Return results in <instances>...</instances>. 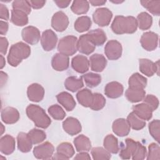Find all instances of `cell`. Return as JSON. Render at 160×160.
<instances>
[{"label": "cell", "instance_id": "obj_1", "mask_svg": "<svg viewBox=\"0 0 160 160\" xmlns=\"http://www.w3.org/2000/svg\"><path fill=\"white\" fill-rule=\"evenodd\" d=\"M111 29L116 34H132L138 28L136 19L133 16H115L112 24Z\"/></svg>", "mask_w": 160, "mask_h": 160}, {"label": "cell", "instance_id": "obj_18", "mask_svg": "<svg viewBox=\"0 0 160 160\" xmlns=\"http://www.w3.org/2000/svg\"><path fill=\"white\" fill-rule=\"evenodd\" d=\"M71 66L75 71L84 73L89 70V61L85 56L79 54L72 59Z\"/></svg>", "mask_w": 160, "mask_h": 160}, {"label": "cell", "instance_id": "obj_16", "mask_svg": "<svg viewBox=\"0 0 160 160\" xmlns=\"http://www.w3.org/2000/svg\"><path fill=\"white\" fill-rule=\"evenodd\" d=\"M112 129L115 134L120 137H124L128 135L131 127L127 119L119 118L113 122Z\"/></svg>", "mask_w": 160, "mask_h": 160}, {"label": "cell", "instance_id": "obj_37", "mask_svg": "<svg viewBox=\"0 0 160 160\" xmlns=\"http://www.w3.org/2000/svg\"><path fill=\"white\" fill-rule=\"evenodd\" d=\"M56 152L64 156L66 159H68L73 156L75 151L71 143L64 142L58 146L56 148Z\"/></svg>", "mask_w": 160, "mask_h": 160}, {"label": "cell", "instance_id": "obj_3", "mask_svg": "<svg viewBox=\"0 0 160 160\" xmlns=\"http://www.w3.org/2000/svg\"><path fill=\"white\" fill-rule=\"evenodd\" d=\"M26 112L36 127L46 129L51 123L50 118L46 114L45 111L38 105L29 104L26 108Z\"/></svg>", "mask_w": 160, "mask_h": 160}, {"label": "cell", "instance_id": "obj_40", "mask_svg": "<svg viewBox=\"0 0 160 160\" xmlns=\"http://www.w3.org/2000/svg\"><path fill=\"white\" fill-rule=\"evenodd\" d=\"M85 84L89 88L98 86L101 82V77L99 74L94 72H88L82 76Z\"/></svg>", "mask_w": 160, "mask_h": 160}, {"label": "cell", "instance_id": "obj_14", "mask_svg": "<svg viewBox=\"0 0 160 160\" xmlns=\"http://www.w3.org/2000/svg\"><path fill=\"white\" fill-rule=\"evenodd\" d=\"M62 128L65 132L71 136L79 134L82 129L79 120L73 117H68L62 122Z\"/></svg>", "mask_w": 160, "mask_h": 160}, {"label": "cell", "instance_id": "obj_54", "mask_svg": "<svg viewBox=\"0 0 160 160\" xmlns=\"http://www.w3.org/2000/svg\"><path fill=\"white\" fill-rule=\"evenodd\" d=\"M74 159L76 160H91V157L87 152H79L78 154L74 158Z\"/></svg>", "mask_w": 160, "mask_h": 160}, {"label": "cell", "instance_id": "obj_58", "mask_svg": "<svg viewBox=\"0 0 160 160\" xmlns=\"http://www.w3.org/2000/svg\"><path fill=\"white\" fill-rule=\"evenodd\" d=\"M106 2V1H102V0H92V1H89V3H90L91 5L94 6H102V5H104Z\"/></svg>", "mask_w": 160, "mask_h": 160}, {"label": "cell", "instance_id": "obj_47", "mask_svg": "<svg viewBox=\"0 0 160 160\" xmlns=\"http://www.w3.org/2000/svg\"><path fill=\"white\" fill-rule=\"evenodd\" d=\"M147 156L148 160L160 159V147L158 143L152 142L149 145Z\"/></svg>", "mask_w": 160, "mask_h": 160}, {"label": "cell", "instance_id": "obj_12", "mask_svg": "<svg viewBox=\"0 0 160 160\" xmlns=\"http://www.w3.org/2000/svg\"><path fill=\"white\" fill-rule=\"evenodd\" d=\"M22 39L27 43L34 45L37 44L41 38L39 30L32 26H29L24 28L21 32Z\"/></svg>", "mask_w": 160, "mask_h": 160}, {"label": "cell", "instance_id": "obj_23", "mask_svg": "<svg viewBox=\"0 0 160 160\" xmlns=\"http://www.w3.org/2000/svg\"><path fill=\"white\" fill-rule=\"evenodd\" d=\"M57 100L58 102L62 105L66 110L68 111H71L76 106V101L73 98L72 96L68 92H61L56 96Z\"/></svg>", "mask_w": 160, "mask_h": 160}, {"label": "cell", "instance_id": "obj_55", "mask_svg": "<svg viewBox=\"0 0 160 160\" xmlns=\"http://www.w3.org/2000/svg\"><path fill=\"white\" fill-rule=\"evenodd\" d=\"M8 23L6 21H0V33L1 35H5L8 30Z\"/></svg>", "mask_w": 160, "mask_h": 160}, {"label": "cell", "instance_id": "obj_5", "mask_svg": "<svg viewBox=\"0 0 160 160\" xmlns=\"http://www.w3.org/2000/svg\"><path fill=\"white\" fill-rule=\"evenodd\" d=\"M112 17V12L106 8H98L92 14V19L94 22L101 27L109 25Z\"/></svg>", "mask_w": 160, "mask_h": 160}, {"label": "cell", "instance_id": "obj_26", "mask_svg": "<svg viewBox=\"0 0 160 160\" xmlns=\"http://www.w3.org/2000/svg\"><path fill=\"white\" fill-rule=\"evenodd\" d=\"M76 98L81 105L86 108H90L93 99V94L89 89L84 88L78 92Z\"/></svg>", "mask_w": 160, "mask_h": 160}, {"label": "cell", "instance_id": "obj_41", "mask_svg": "<svg viewBox=\"0 0 160 160\" xmlns=\"http://www.w3.org/2000/svg\"><path fill=\"white\" fill-rule=\"evenodd\" d=\"M91 153L92 159L94 160H108L111 158V153L102 147L93 148Z\"/></svg>", "mask_w": 160, "mask_h": 160}, {"label": "cell", "instance_id": "obj_22", "mask_svg": "<svg viewBox=\"0 0 160 160\" xmlns=\"http://www.w3.org/2000/svg\"><path fill=\"white\" fill-rule=\"evenodd\" d=\"M89 65L92 71L101 72L107 65V60L102 54H94L89 58Z\"/></svg>", "mask_w": 160, "mask_h": 160}, {"label": "cell", "instance_id": "obj_13", "mask_svg": "<svg viewBox=\"0 0 160 160\" xmlns=\"http://www.w3.org/2000/svg\"><path fill=\"white\" fill-rule=\"evenodd\" d=\"M96 48L88 33L80 36L78 40V50L82 54L89 55L91 54Z\"/></svg>", "mask_w": 160, "mask_h": 160}, {"label": "cell", "instance_id": "obj_21", "mask_svg": "<svg viewBox=\"0 0 160 160\" xmlns=\"http://www.w3.org/2000/svg\"><path fill=\"white\" fill-rule=\"evenodd\" d=\"M15 145L14 138L9 134H6L0 139V151L5 155H9L15 150Z\"/></svg>", "mask_w": 160, "mask_h": 160}, {"label": "cell", "instance_id": "obj_38", "mask_svg": "<svg viewBox=\"0 0 160 160\" xmlns=\"http://www.w3.org/2000/svg\"><path fill=\"white\" fill-rule=\"evenodd\" d=\"M89 8V3L87 1L75 0L71 6V11L76 14H86Z\"/></svg>", "mask_w": 160, "mask_h": 160}, {"label": "cell", "instance_id": "obj_10", "mask_svg": "<svg viewBox=\"0 0 160 160\" xmlns=\"http://www.w3.org/2000/svg\"><path fill=\"white\" fill-rule=\"evenodd\" d=\"M58 42V37L55 32L51 29L45 30L41 38V44L43 49L50 51L55 48Z\"/></svg>", "mask_w": 160, "mask_h": 160}, {"label": "cell", "instance_id": "obj_57", "mask_svg": "<svg viewBox=\"0 0 160 160\" xmlns=\"http://www.w3.org/2000/svg\"><path fill=\"white\" fill-rule=\"evenodd\" d=\"M8 74L6 72L1 71V88L8 81Z\"/></svg>", "mask_w": 160, "mask_h": 160}, {"label": "cell", "instance_id": "obj_2", "mask_svg": "<svg viewBox=\"0 0 160 160\" xmlns=\"http://www.w3.org/2000/svg\"><path fill=\"white\" fill-rule=\"evenodd\" d=\"M30 54L31 48L29 46L24 42H18L11 46L7 57L8 62L11 66L16 67Z\"/></svg>", "mask_w": 160, "mask_h": 160}, {"label": "cell", "instance_id": "obj_27", "mask_svg": "<svg viewBox=\"0 0 160 160\" xmlns=\"http://www.w3.org/2000/svg\"><path fill=\"white\" fill-rule=\"evenodd\" d=\"M146 96V91L144 89L128 88L125 92L126 99L131 102H138L143 100Z\"/></svg>", "mask_w": 160, "mask_h": 160}, {"label": "cell", "instance_id": "obj_35", "mask_svg": "<svg viewBox=\"0 0 160 160\" xmlns=\"http://www.w3.org/2000/svg\"><path fill=\"white\" fill-rule=\"evenodd\" d=\"M138 26L141 30L149 29L152 24V16L146 12H142L137 16Z\"/></svg>", "mask_w": 160, "mask_h": 160}, {"label": "cell", "instance_id": "obj_29", "mask_svg": "<svg viewBox=\"0 0 160 160\" xmlns=\"http://www.w3.org/2000/svg\"><path fill=\"white\" fill-rule=\"evenodd\" d=\"M11 22L18 26H25L28 23V14L22 11L12 9L11 10Z\"/></svg>", "mask_w": 160, "mask_h": 160}, {"label": "cell", "instance_id": "obj_28", "mask_svg": "<svg viewBox=\"0 0 160 160\" xmlns=\"http://www.w3.org/2000/svg\"><path fill=\"white\" fill-rule=\"evenodd\" d=\"M125 146L123 147L119 153V157L123 159H129L131 158L137 146V141L132 139L127 138L125 140Z\"/></svg>", "mask_w": 160, "mask_h": 160}, {"label": "cell", "instance_id": "obj_43", "mask_svg": "<svg viewBox=\"0 0 160 160\" xmlns=\"http://www.w3.org/2000/svg\"><path fill=\"white\" fill-rule=\"evenodd\" d=\"M142 6L155 16L160 14V1H141Z\"/></svg>", "mask_w": 160, "mask_h": 160}, {"label": "cell", "instance_id": "obj_49", "mask_svg": "<svg viewBox=\"0 0 160 160\" xmlns=\"http://www.w3.org/2000/svg\"><path fill=\"white\" fill-rule=\"evenodd\" d=\"M147 156V150L145 146L141 143L137 141V146L131 158L133 160H142Z\"/></svg>", "mask_w": 160, "mask_h": 160}, {"label": "cell", "instance_id": "obj_30", "mask_svg": "<svg viewBox=\"0 0 160 160\" xmlns=\"http://www.w3.org/2000/svg\"><path fill=\"white\" fill-rule=\"evenodd\" d=\"M74 144L78 152H88L91 148L89 139L83 134H80L74 139Z\"/></svg>", "mask_w": 160, "mask_h": 160}, {"label": "cell", "instance_id": "obj_56", "mask_svg": "<svg viewBox=\"0 0 160 160\" xmlns=\"http://www.w3.org/2000/svg\"><path fill=\"white\" fill-rule=\"evenodd\" d=\"M54 2L60 8H67L71 3V1H62V0H56Z\"/></svg>", "mask_w": 160, "mask_h": 160}, {"label": "cell", "instance_id": "obj_25", "mask_svg": "<svg viewBox=\"0 0 160 160\" xmlns=\"http://www.w3.org/2000/svg\"><path fill=\"white\" fill-rule=\"evenodd\" d=\"M18 148L22 152H29L32 147L31 142L28 133L20 132L17 136Z\"/></svg>", "mask_w": 160, "mask_h": 160}, {"label": "cell", "instance_id": "obj_59", "mask_svg": "<svg viewBox=\"0 0 160 160\" xmlns=\"http://www.w3.org/2000/svg\"><path fill=\"white\" fill-rule=\"evenodd\" d=\"M6 61H5V58L3 57L2 54L0 55V68L2 69L4 66H5Z\"/></svg>", "mask_w": 160, "mask_h": 160}, {"label": "cell", "instance_id": "obj_33", "mask_svg": "<svg viewBox=\"0 0 160 160\" xmlns=\"http://www.w3.org/2000/svg\"><path fill=\"white\" fill-rule=\"evenodd\" d=\"M84 86L83 80L81 78H76L75 76H69L64 81V87L68 91L76 92L82 88Z\"/></svg>", "mask_w": 160, "mask_h": 160}, {"label": "cell", "instance_id": "obj_44", "mask_svg": "<svg viewBox=\"0 0 160 160\" xmlns=\"http://www.w3.org/2000/svg\"><path fill=\"white\" fill-rule=\"evenodd\" d=\"M106 104L105 98L100 93H94L93 99L90 108L94 111H99L102 109Z\"/></svg>", "mask_w": 160, "mask_h": 160}, {"label": "cell", "instance_id": "obj_61", "mask_svg": "<svg viewBox=\"0 0 160 160\" xmlns=\"http://www.w3.org/2000/svg\"><path fill=\"white\" fill-rule=\"evenodd\" d=\"M111 2H114V3H121V2H123V1H111Z\"/></svg>", "mask_w": 160, "mask_h": 160}, {"label": "cell", "instance_id": "obj_17", "mask_svg": "<svg viewBox=\"0 0 160 160\" xmlns=\"http://www.w3.org/2000/svg\"><path fill=\"white\" fill-rule=\"evenodd\" d=\"M51 65L52 68L57 71H65L69 68V56L60 52L56 53L52 58Z\"/></svg>", "mask_w": 160, "mask_h": 160}, {"label": "cell", "instance_id": "obj_15", "mask_svg": "<svg viewBox=\"0 0 160 160\" xmlns=\"http://www.w3.org/2000/svg\"><path fill=\"white\" fill-rule=\"evenodd\" d=\"M27 95L30 101L32 102H39L44 98V89L39 84H31L28 88Z\"/></svg>", "mask_w": 160, "mask_h": 160}, {"label": "cell", "instance_id": "obj_20", "mask_svg": "<svg viewBox=\"0 0 160 160\" xmlns=\"http://www.w3.org/2000/svg\"><path fill=\"white\" fill-rule=\"evenodd\" d=\"M124 91L123 86L117 82L112 81L108 83L104 88V94L109 98L115 99L120 97Z\"/></svg>", "mask_w": 160, "mask_h": 160}, {"label": "cell", "instance_id": "obj_8", "mask_svg": "<svg viewBox=\"0 0 160 160\" xmlns=\"http://www.w3.org/2000/svg\"><path fill=\"white\" fill-rule=\"evenodd\" d=\"M54 151L53 145L49 142H45L36 146L33 150L34 157L39 159H51Z\"/></svg>", "mask_w": 160, "mask_h": 160}, {"label": "cell", "instance_id": "obj_45", "mask_svg": "<svg viewBox=\"0 0 160 160\" xmlns=\"http://www.w3.org/2000/svg\"><path fill=\"white\" fill-rule=\"evenodd\" d=\"M48 113L56 120H62L66 116V112L58 104H54L48 108Z\"/></svg>", "mask_w": 160, "mask_h": 160}, {"label": "cell", "instance_id": "obj_19", "mask_svg": "<svg viewBox=\"0 0 160 160\" xmlns=\"http://www.w3.org/2000/svg\"><path fill=\"white\" fill-rule=\"evenodd\" d=\"M1 119L3 122L8 124L16 123L20 118L19 111L13 107H6L1 111Z\"/></svg>", "mask_w": 160, "mask_h": 160}, {"label": "cell", "instance_id": "obj_53", "mask_svg": "<svg viewBox=\"0 0 160 160\" xmlns=\"http://www.w3.org/2000/svg\"><path fill=\"white\" fill-rule=\"evenodd\" d=\"M31 8L33 9H40L44 6L46 3V1L42 0H31L29 1Z\"/></svg>", "mask_w": 160, "mask_h": 160}, {"label": "cell", "instance_id": "obj_39", "mask_svg": "<svg viewBox=\"0 0 160 160\" xmlns=\"http://www.w3.org/2000/svg\"><path fill=\"white\" fill-rule=\"evenodd\" d=\"M127 120L130 125V127L134 130L142 129L146 126L145 121L139 118L133 112L129 114L127 117Z\"/></svg>", "mask_w": 160, "mask_h": 160}, {"label": "cell", "instance_id": "obj_32", "mask_svg": "<svg viewBox=\"0 0 160 160\" xmlns=\"http://www.w3.org/2000/svg\"><path fill=\"white\" fill-rule=\"evenodd\" d=\"M88 34L92 43L96 46L102 45L106 41L107 37L104 31L101 29H96L91 30Z\"/></svg>", "mask_w": 160, "mask_h": 160}, {"label": "cell", "instance_id": "obj_36", "mask_svg": "<svg viewBox=\"0 0 160 160\" xmlns=\"http://www.w3.org/2000/svg\"><path fill=\"white\" fill-rule=\"evenodd\" d=\"M91 20L89 17L82 16L79 17L74 22V29L78 32L88 31L91 26Z\"/></svg>", "mask_w": 160, "mask_h": 160}, {"label": "cell", "instance_id": "obj_9", "mask_svg": "<svg viewBox=\"0 0 160 160\" xmlns=\"http://www.w3.org/2000/svg\"><path fill=\"white\" fill-rule=\"evenodd\" d=\"M139 70L143 74L148 77L153 76L154 73L159 75V61L156 62H153L152 61L148 59L142 58L139 59Z\"/></svg>", "mask_w": 160, "mask_h": 160}, {"label": "cell", "instance_id": "obj_50", "mask_svg": "<svg viewBox=\"0 0 160 160\" xmlns=\"http://www.w3.org/2000/svg\"><path fill=\"white\" fill-rule=\"evenodd\" d=\"M143 102L149 106L152 111H155L159 106L158 99L152 94H148L145 96L143 99Z\"/></svg>", "mask_w": 160, "mask_h": 160}, {"label": "cell", "instance_id": "obj_31", "mask_svg": "<svg viewBox=\"0 0 160 160\" xmlns=\"http://www.w3.org/2000/svg\"><path fill=\"white\" fill-rule=\"evenodd\" d=\"M129 88L134 89H144L147 85V79L138 72L131 75L128 80Z\"/></svg>", "mask_w": 160, "mask_h": 160}, {"label": "cell", "instance_id": "obj_24", "mask_svg": "<svg viewBox=\"0 0 160 160\" xmlns=\"http://www.w3.org/2000/svg\"><path fill=\"white\" fill-rule=\"evenodd\" d=\"M132 112L143 120L148 121L152 116V111L144 102L134 105L132 107Z\"/></svg>", "mask_w": 160, "mask_h": 160}, {"label": "cell", "instance_id": "obj_51", "mask_svg": "<svg viewBox=\"0 0 160 160\" xmlns=\"http://www.w3.org/2000/svg\"><path fill=\"white\" fill-rule=\"evenodd\" d=\"M0 18L5 21L9 20V10L3 4H0Z\"/></svg>", "mask_w": 160, "mask_h": 160}, {"label": "cell", "instance_id": "obj_7", "mask_svg": "<svg viewBox=\"0 0 160 160\" xmlns=\"http://www.w3.org/2000/svg\"><path fill=\"white\" fill-rule=\"evenodd\" d=\"M158 34L148 31L142 34L140 39V43L142 47L148 51H152L156 49L158 45Z\"/></svg>", "mask_w": 160, "mask_h": 160}, {"label": "cell", "instance_id": "obj_52", "mask_svg": "<svg viewBox=\"0 0 160 160\" xmlns=\"http://www.w3.org/2000/svg\"><path fill=\"white\" fill-rule=\"evenodd\" d=\"M0 44H1V48H0V52L1 54H6L7 52L8 48V41L5 37H1L0 38Z\"/></svg>", "mask_w": 160, "mask_h": 160}, {"label": "cell", "instance_id": "obj_34", "mask_svg": "<svg viewBox=\"0 0 160 160\" xmlns=\"http://www.w3.org/2000/svg\"><path fill=\"white\" fill-rule=\"evenodd\" d=\"M103 146L108 152L112 154L118 153L119 149L118 139L112 134H108L105 137Z\"/></svg>", "mask_w": 160, "mask_h": 160}, {"label": "cell", "instance_id": "obj_4", "mask_svg": "<svg viewBox=\"0 0 160 160\" xmlns=\"http://www.w3.org/2000/svg\"><path fill=\"white\" fill-rule=\"evenodd\" d=\"M58 51L68 56L74 54L78 51V39L74 36H66L61 38L58 45Z\"/></svg>", "mask_w": 160, "mask_h": 160}, {"label": "cell", "instance_id": "obj_11", "mask_svg": "<svg viewBox=\"0 0 160 160\" xmlns=\"http://www.w3.org/2000/svg\"><path fill=\"white\" fill-rule=\"evenodd\" d=\"M69 25V19L62 11H58L52 17L51 26L56 31L62 32Z\"/></svg>", "mask_w": 160, "mask_h": 160}, {"label": "cell", "instance_id": "obj_42", "mask_svg": "<svg viewBox=\"0 0 160 160\" xmlns=\"http://www.w3.org/2000/svg\"><path fill=\"white\" fill-rule=\"evenodd\" d=\"M31 142L34 144L42 142L46 138V134L42 130L34 128L28 133Z\"/></svg>", "mask_w": 160, "mask_h": 160}, {"label": "cell", "instance_id": "obj_6", "mask_svg": "<svg viewBox=\"0 0 160 160\" xmlns=\"http://www.w3.org/2000/svg\"><path fill=\"white\" fill-rule=\"evenodd\" d=\"M121 44L116 40L109 41L104 47V53L109 60H117L122 55Z\"/></svg>", "mask_w": 160, "mask_h": 160}, {"label": "cell", "instance_id": "obj_60", "mask_svg": "<svg viewBox=\"0 0 160 160\" xmlns=\"http://www.w3.org/2000/svg\"><path fill=\"white\" fill-rule=\"evenodd\" d=\"M4 131H5V128H4V125L2 123H1V135L3 134Z\"/></svg>", "mask_w": 160, "mask_h": 160}, {"label": "cell", "instance_id": "obj_48", "mask_svg": "<svg viewBox=\"0 0 160 160\" xmlns=\"http://www.w3.org/2000/svg\"><path fill=\"white\" fill-rule=\"evenodd\" d=\"M13 9H18L26 13L28 15L30 14L31 11V6L29 1L16 0L14 1L12 4Z\"/></svg>", "mask_w": 160, "mask_h": 160}, {"label": "cell", "instance_id": "obj_46", "mask_svg": "<svg viewBox=\"0 0 160 160\" xmlns=\"http://www.w3.org/2000/svg\"><path fill=\"white\" fill-rule=\"evenodd\" d=\"M149 131L151 136L159 143L160 140V121L159 119L152 120L149 122Z\"/></svg>", "mask_w": 160, "mask_h": 160}]
</instances>
